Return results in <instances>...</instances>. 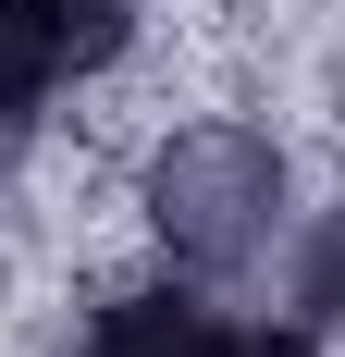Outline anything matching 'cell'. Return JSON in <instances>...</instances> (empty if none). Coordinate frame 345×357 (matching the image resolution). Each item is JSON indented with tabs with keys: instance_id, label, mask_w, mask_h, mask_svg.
<instances>
[{
	"instance_id": "4",
	"label": "cell",
	"mask_w": 345,
	"mask_h": 357,
	"mask_svg": "<svg viewBox=\"0 0 345 357\" xmlns=\"http://www.w3.org/2000/svg\"><path fill=\"white\" fill-rule=\"evenodd\" d=\"M296 321L345 345V197L309 222V234H296Z\"/></svg>"
},
{
	"instance_id": "5",
	"label": "cell",
	"mask_w": 345,
	"mask_h": 357,
	"mask_svg": "<svg viewBox=\"0 0 345 357\" xmlns=\"http://www.w3.org/2000/svg\"><path fill=\"white\" fill-rule=\"evenodd\" d=\"M333 136H345V74H333Z\"/></svg>"
},
{
	"instance_id": "1",
	"label": "cell",
	"mask_w": 345,
	"mask_h": 357,
	"mask_svg": "<svg viewBox=\"0 0 345 357\" xmlns=\"http://www.w3.org/2000/svg\"><path fill=\"white\" fill-rule=\"evenodd\" d=\"M136 222L172 284H247L296 247V148L272 123H172L136 173Z\"/></svg>"
},
{
	"instance_id": "3",
	"label": "cell",
	"mask_w": 345,
	"mask_h": 357,
	"mask_svg": "<svg viewBox=\"0 0 345 357\" xmlns=\"http://www.w3.org/2000/svg\"><path fill=\"white\" fill-rule=\"evenodd\" d=\"M50 357H321V333L309 321H235V308H210L198 284H124Z\"/></svg>"
},
{
	"instance_id": "2",
	"label": "cell",
	"mask_w": 345,
	"mask_h": 357,
	"mask_svg": "<svg viewBox=\"0 0 345 357\" xmlns=\"http://www.w3.org/2000/svg\"><path fill=\"white\" fill-rule=\"evenodd\" d=\"M136 50V0H0V160Z\"/></svg>"
}]
</instances>
